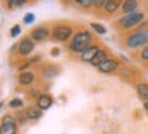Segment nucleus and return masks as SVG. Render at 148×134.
I'll return each mask as SVG.
<instances>
[{
  "instance_id": "1",
  "label": "nucleus",
  "mask_w": 148,
  "mask_h": 134,
  "mask_svg": "<svg viewBox=\"0 0 148 134\" xmlns=\"http://www.w3.org/2000/svg\"><path fill=\"white\" fill-rule=\"evenodd\" d=\"M94 44V35L88 29H82L73 34L71 41L68 42V52L80 56L86 49H88Z\"/></svg>"
},
{
  "instance_id": "2",
  "label": "nucleus",
  "mask_w": 148,
  "mask_h": 134,
  "mask_svg": "<svg viewBox=\"0 0 148 134\" xmlns=\"http://www.w3.org/2000/svg\"><path fill=\"white\" fill-rule=\"evenodd\" d=\"M147 19L145 11H136V12L128 14V15H121L120 18L114 20V27L120 31H130L139 27L141 23Z\"/></svg>"
},
{
  "instance_id": "3",
  "label": "nucleus",
  "mask_w": 148,
  "mask_h": 134,
  "mask_svg": "<svg viewBox=\"0 0 148 134\" xmlns=\"http://www.w3.org/2000/svg\"><path fill=\"white\" fill-rule=\"evenodd\" d=\"M75 27L68 22H58L52 26L50 30V39L54 42H68L75 34Z\"/></svg>"
},
{
  "instance_id": "4",
  "label": "nucleus",
  "mask_w": 148,
  "mask_h": 134,
  "mask_svg": "<svg viewBox=\"0 0 148 134\" xmlns=\"http://www.w3.org/2000/svg\"><path fill=\"white\" fill-rule=\"evenodd\" d=\"M125 46L128 49H139L148 45V31H137L133 30L125 37Z\"/></svg>"
},
{
  "instance_id": "5",
  "label": "nucleus",
  "mask_w": 148,
  "mask_h": 134,
  "mask_svg": "<svg viewBox=\"0 0 148 134\" xmlns=\"http://www.w3.org/2000/svg\"><path fill=\"white\" fill-rule=\"evenodd\" d=\"M50 30H52V27H49L48 24H41V26L34 27L30 31L29 37L34 42H44L50 37Z\"/></svg>"
},
{
  "instance_id": "6",
  "label": "nucleus",
  "mask_w": 148,
  "mask_h": 134,
  "mask_svg": "<svg viewBox=\"0 0 148 134\" xmlns=\"http://www.w3.org/2000/svg\"><path fill=\"white\" fill-rule=\"evenodd\" d=\"M120 61L114 57H108L105 61L99 64L97 69H98L101 73H105V75H110V73H114L120 69Z\"/></svg>"
},
{
  "instance_id": "7",
  "label": "nucleus",
  "mask_w": 148,
  "mask_h": 134,
  "mask_svg": "<svg viewBox=\"0 0 148 134\" xmlns=\"http://www.w3.org/2000/svg\"><path fill=\"white\" fill-rule=\"evenodd\" d=\"M18 123L12 115H4L0 123V134H16Z\"/></svg>"
},
{
  "instance_id": "8",
  "label": "nucleus",
  "mask_w": 148,
  "mask_h": 134,
  "mask_svg": "<svg viewBox=\"0 0 148 134\" xmlns=\"http://www.w3.org/2000/svg\"><path fill=\"white\" fill-rule=\"evenodd\" d=\"M34 48H36V42L30 37H23V39H21L18 44V53L25 57V56L33 53Z\"/></svg>"
},
{
  "instance_id": "9",
  "label": "nucleus",
  "mask_w": 148,
  "mask_h": 134,
  "mask_svg": "<svg viewBox=\"0 0 148 134\" xmlns=\"http://www.w3.org/2000/svg\"><path fill=\"white\" fill-rule=\"evenodd\" d=\"M124 0H106V4L103 7V15L106 16H113L117 12H120Z\"/></svg>"
},
{
  "instance_id": "10",
  "label": "nucleus",
  "mask_w": 148,
  "mask_h": 134,
  "mask_svg": "<svg viewBox=\"0 0 148 134\" xmlns=\"http://www.w3.org/2000/svg\"><path fill=\"white\" fill-rule=\"evenodd\" d=\"M140 4H141V0H124L120 12H121V15L136 12V11H139Z\"/></svg>"
},
{
  "instance_id": "11",
  "label": "nucleus",
  "mask_w": 148,
  "mask_h": 134,
  "mask_svg": "<svg viewBox=\"0 0 148 134\" xmlns=\"http://www.w3.org/2000/svg\"><path fill=\"white\" fill-rule=\"evenodd\" d=\"M99 49H101V46H99L98 44H92V45L90 46V48H88V49H86L84 52H83V53H82L80 56H79V57H80V61L90 64V63H91V60L94 58L95 54L98 53V50H99Z\"/></svg>"
},
{
  "instance_id": "12",
  "label": "nucleus",
  "mask_w": 148,
  "mask_h": 134,
  "mask_svg": "<svg viewBox=\"0 0 148 134\" xmlns=\"http://www.w3.org/2000/svg\"><path fill=\"white\" fill-rule=\"evenodd\" d=\"M52 104H53V98H52L50 95H48V94H41L40 98L36 99V106L38 108H41L42 111L48 110Z\"/></svg>"
},
{
  "instance_id": "13",
  "label": "nucleus",
  "mask_w": 148,
  "mask_h": 134,
  "mask_svg": "<svg viewBox=\"0 0 148 134\" xmlns=\"http://www.w3.org/2000/svg\"><path fill=\"white\" fill-rule=\"evenodd\" d=\"M34 81H36V75H34L32 71H25V72H21V73H19L18 83L21 85H23V87L32 85Z\"/></svg>"
},
{
  "instance_id": "14",
  "label": "nucleus",
  "mask_w": 148,
  "mask_h": 134,
  "mask_svg": "<svg viewBox=\"0 0 148 134\" xmlns=\"http://www.w3.org/2000/svg\"><path fill=\"white\" fill-rule=\"evenodd\" d=\"M42 76L46 77V79H52V77H56L58 75V72H60V68L57 65H54V64H45L42 69Z\"/></svg>"
},
{
  "instance_id": "15",
  "label": "nucleus",
  "mask_w": 148,
  "mask_h": 134,
  "mask_svg": "<svg viewBox=\"0 0 148 134\" xmlns=\"http://www.w3.org/2000/svg\"><path fill=\"white\" fill-rule=\"evenodd\" d=\"M25 114H26L27 119H30V121H37V119H40L41 116H42V110L38 108L37 106H29V107L26 108Z\"/></svg>"
},
{
  "instance_id": "16",
  "label": "nucleus",
  "mask_w": 148,
  "mask_h": 134,
  "mask_svg": "<svg viewBox=\"0 0 148 134\" xmlns=\"http://www.w3.org/2000/svg\"><path fill=\"white\" fill-rule=\"evenodd\" d=\"M136 92H137V96L143 102H147L148 100V83H145V81L137 83L136 84Z\"/></svg>"
},
{
  "instance_id": "17",
  "label": "nucleus",
  "mask_w": 148,
  "mask_h": 134,
  "mask_svg": "<svg viewBox=\"0 0 148 134\" xmlns=\"http://www.w3.org/2000/svg\"><path fill=\"white\" fill-rule=\"evenodd\" d=\"M109 57V53H108V50L106 49H103V48H101V49L98 50V53L95 54L94 56V58H92V60H91V65H92V67H98L99 64L102 63V61H105V60H106V58Z\"/></svg>"
},
{
  "instance_id": "18",
  "label": "nucleus",
  "mask_w": 148,
  "mask_h": 134,
  "mask_svg": "<svg viewBox=\"0 0 148 134\" xmlns=\"http://www.w3.org/2000/svg\"><path fill=\"white\" fill-rule=\"evenodd\" d=\"M90 29H92L97 34H99V35H103V34L108 33V29H106V27L103 26V24H101V23H97V22H91Z\"/></svg>"
},
{
  "instance_id": "19",
  "label": "nucleus",
  "mask_w": 148,
  "mask_h": 134,
  "mask_svg": "<svg viewBox=\"0 0 148 134\" xmlns=\"http://www.w3.org/2000/svg\"><path fill=\"white\" fill-rule=\"evenodd\" d=\"M118 71H120V75H121L124 79H129V77L133 76V69L129 67H121Z\"/></svg>"
},
{
  "instance_id": "20",
  "label": "nucleus",
  "mask_w": 148,
  "mask_h": 134,
  "mask_svg": "<svg viewBox=\"0 0 148 134\" xmlns=\"http://www.w3.org/2000/svg\"><path fill=\"white\" fill-rule=\"evenodd\" d=\"M79 7L82 10H84V11H90V10L94 8V0H83Z\"/></svg>"
},
{
  "instance_id": "21",
  "label": "nucleus",
  "mask_w": 148,
  "mask_h": 134,
  "mask_svg": "<svg viewBox=\"0 0 148 134\" xmlns=\"http://www.w3.org/2000/svg\"><path fill=\"white\" fill-rule=\"evenodd\" d=\"M105 4H106V0H94V8L92 10L97 12H102Z\"/></svg>"
},
{
  "instance_id": "22",
  "label": "nucleus",
  "mask_w": 148,
  "mask_h": 134,
  "mask_svg": "<svg viewBox=\"0 0 148 134\" xmlns=\"http://www.w3.org/2000/svg\"><path fill=\"white\" fill-rule=\"evenodd\" d=\"M34 20H36V15L33 12L25 14V16H23V23H25V24H32Z\"/></svg>"
},
{
  "instance_id": "23",
  "label": "nucleus",
  "mask_w": 148,
  "mask_h": 134,
  "mask_svg": "<svg viewBox=\"0 0 148 134\" xmlns=\"http://www.w3.org/2000/svg\"><path fill=\"white\" fill-rule=\"evenodd\" d=\"M14 118H15V121H16L18 125H23V123L26 122V119H27L26 114H23V112H16V114L14 115Z\"/></svg>"
},
{
  "instance_id": "24",
  "label": "nucleus",
  "mask_w": 148,
  "mask_h": 134,
  "mask_svg": "<svg viewBox=\"0 0 148 134\" xmlns=\"http://www.w3.org/2000/svg\"><path fill=\"white\" fill-rule=\"evenodd\" d=\"M139 56H140V60H141V61H145V63H148V45H145L144 48H141Z\"/></svg>"
},
{
  "instance_id": "25",
  "label": "nucleus",
  "mask_w": 148,
  "mask_h": 134,
  "mask_svg": "<svg viewBox=\"0 0 148 134\" xmlns=\"http://www.w3.org/2000/svg\"><path fill=\"white\" fill-rule=\"evenodd\" d=\"M8 106L11 108H19V107H22V106H23V102L21 100V99H18V98H16V99H11Z\"/></svg>"
},
{
  "instance_id": "26",
  "label": "nucleus",
  "mask_w": 148,
  "mask_h": 134,
  "mask_svg": "<svg viewBox=\"0 0 148 134\" xmlns=\"http://www.w3.org/2000/svg\"><path fill=\"white\" fill-rule=\"evenodd\" d=\"M19 34H21V26H19V24H14V26L11 27V30H10V35L12 37V38H15V37H18Z\"/></svg>"
},
{
  "instance_id": "27",
  "label": "nucleus",
  "mask_w": 148,
  "mask_h": 134,
  "mask_svg": "<svg viewBox=\"0 0 148 134\" xmlns=\"http://www.w3.org/2000/svg\"><path fill=\"white\" fill-rule=\"evenodd\" d=\"M14 5H16V0H5V7H7V10H12Z\"/></svg>"
},
{
  "instance_id": "28",
  "label": "nucleus",
  "mask_w": 148,
  "mask_h": 134,
  "mask_svg": "<svg viewBox=\"0 0 148 134\" xmlns=\"http://www.w3.org/2000/svg\"><path fill=\"white\" fill-rule=\"evenodd\" d=\"M40 92H41L40 89H32V91H30V95H32L33 98H36V99H37V98H40V96H41Z\"/></svg>"
},
{
  "instance_id": "29",
  "label": "nucleus",
  "mask_w": 148,
  "mask_h": 134,
  "mask_svg": "<svg viewBox=\"0 0 148 134\" xmlns=\"http://www.w3.org/2000/svg\"><path fill=\"white\" fill-rule=\"evenodd\" d=\"M58 54H60V49H58V48H53L52 52H50V56H52V57H57Z\"/></svg>"
},
{
  "instance_id": "30",
  "label": "nucleus",
  "mask_w": 148,
  "mask_h": 134,
  "mask_svg": "<svg viewBox=\"0 0 148 134\" xmlns=\"http://www.w3.org/2000/svg\"><path fill=\"white\" fill-rule=\"evenodd\" d=\"M29 0H16V7H23L25 4H27Z\"/></svg>"
},
{
  "instance_id": "31",
  "label": "nucleus",
  "mask_w": 148,
  "mask_h": 134,
  "mask_svg": "<svg viewBox=\"0 0 148 134\" xmlns=\"http://www.w3.org/2000/svg\"><path fill=\"white\" fill-rule=\"evenodd\" d=\"M40 60H41V56H36V57H33L32 60H29V61H30V64H37Z\"/></svg>"
},
{
  "instance_id": "32",
  "label": "nucleus",
  "mask_w": 148,
  "mask_h": 134,
  "mask_svg": "<svg viewBox=\"0 0 148 134\" xmlns=\"http://www.w3.org/2000/svg\"><path fill=\"white\" fill-rule=\"evenodd\" d=\"M61 1H63V4H71V3H73V0H61Z\"/></svg>"
},
{
  "instance_id": "33",
  "label": "nucleus",
  "mask_w": 148,
  "mask_h": 134,
  "mask_svg": "<svg viewBox=\"0 0 148 134\" xmlns=\"http://www.w3.org/2000/svg\"><path fill=\"white\" fill-rule=\"evenodd\" d=\"M143 107H144V110L148 112V100L147 102H144V104H143Z\"/></svg>"
},
{
  "instance_id": "34",
  "label": "nucleus",
  "mask_w": 148,
  "mask_h": 134,
  "mask_svg": "<svg viewBox=\"0 0 148 134\" xmlns=\"http://www.w3.org/2000/svg\"><path fill=\"white\" fill-rule=\"evenodd\" d=\"M82 1H83V0H73V3H75L76 5H80V4H82Z\"/></svg>"
},
{
  "instance_id": "35",
  "label": "nucleus",
  "mask_w": 148,
  "mask_h": 134,
  "mask_svg": "<svg viewBox=\"0 0 148 134\" xmlns=\"http://www.w3.org/2000/svg\"><path fill=\"white\" fill-rule=\"evenodd\" d=\"M147 64H148V63H147Z\"/></svg>"
}]
</instances>
